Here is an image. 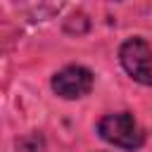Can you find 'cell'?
Instances as JSON below:
<instances>
[{"label":"cell","mask_w":152,"mask_h":152,"mask_svg":"<svg viewBox=\"0 0 152 152\" xmlns=\"http://www.w3.org/2000/svg\"><path fill=\"white\" fill-rule=\"evenodd\" d=\"M97 133L102 140H107L109 145H116L121 150H138L145 142L142 128L128 112H116V114L102 116L97 124Z\"/></svg>","instance_id":"cell-1"},{"label":"cell","mask_w":152,"mask_h":152,"mask_svg":"<svg viewBox=\"0 0 152 152\" xmlns=\"http://www.w3.org/2000/svg\"><path fill=\"white\" fill-rule=\"evenodd\" d=\"M119 59L133 81L152 86V48L145 38H128L119 50Z\"/></svg>","instance_id":"cell-2"},{"label":"cell","mask_w":152,"mask_h":152,"mask_svg":"<svg viewBox=\"0 0 152 152\" xmlns=\"http://www.w3.org/2000/svg\"><path fill=\"white\" fill-rule=\"evenodd\" d=\"M93 83H95V78H93L90 69L71 64V66H64L62 71H57L52 76L50 86H52V90L59 97H64V100H78V97H83V95H88L93 90Z\"/></svg>","instance_id":"cell-3"}]
</instances>
